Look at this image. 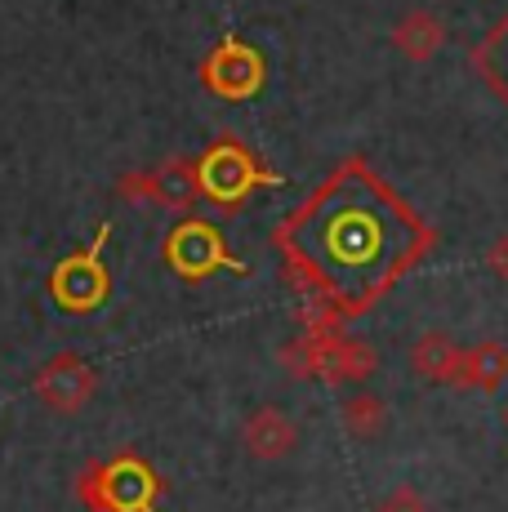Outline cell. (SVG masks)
<instances>
[{"label":"cell","instance_id":"cell-1","mask_svg":"<svg viewBox=\"0 0 508 512\" xmlns=\"http://www.w3.org/2000/svg\"><path fill=\"white\" fill-rule=\"evenodd\" d=\"M321 236H326V250L339 263L366 268V263L384 259L388 250V214L370 210V205H339V214H330Z\"/></svg>","mask_w":508,"mask_h":512},{"label":"cell","instance_id":"cell-2","mask_svg":"<svg viewBox=\"0 0 508 512\" xmlns=\"http://www.w3.org/2000/svg\"><path fill=\"white\" fill-rule=\"evenodd\" d=\"M94 388H99V374L90 370L85 357H76V352H58L32 379L36 401H41L45 410H54V415H81L94 401Z\"/></svg>","mask_w":508,"mask_h":512},{"label":"cell","instance_id":"cell-3","mask_svg":"<svg viewBox=\"0 0 508 512\" xmlns=\"http://www.w3.org/2000/svg\"><path fill=\"white\" fill-rule=\"evenodd\" d=\"M304 432L290 410L281 406H254L246 423H241V450L254 459V464H286L299 450Z\"/></svg>","mask_w":508,"mask_h":512},{"label":"cell","instance_id":"cell-4","mask_svg":"<svg viewBox=\"0 0 508 512\" xmlns=\"http://www.w3.org/2000/svg\"><path fill=\"white\" fill-rule=\"evenodd\" d=\"M103 241H107V223H103L99 241H94L90 250H85V254H72V259H63V263L54 268V299L63 303V308L90 312V308H99V303L107 299V268L99 263Z\"/></svg>","mask_w":508,"mask_h":512},{"label":"cell","instance_id":"cell-5","mask_svg":"<svg viewBox=\"0 0 508 512\" xmlns=\"http://www.w3.org/2000/svg\"><path fill=\"white\" fill-rule=\"evenodd\" d=\"M165 259H170V268H179L188 281H201L205 272H214V268L241 272V263L228 259V250H223L219 232L201 219H188L170 232V250H165Z\"/></svg>","mask_w":508,"mask_h":512},{"label":"cell","instance_id":"cell-6","mask_svg":"<svg viewBox=\"0 0 508 512\" xmlns=\"http://www.w3.org/2000/svg\"><path fill=\"white\" fill-rule=\"evenodd\" d=\"M205 85L223 98H250L263 85V58L254 54L246 41L228 36L214 45V54L205 58Z\"/></svg>","mask_w":508,"mask_h":512},{"label":"cell","instance_id":"cell-7","mask_svg":"<svg viewBox=\"0 0 508 512\" xmlns=\"http://www.w3.org/2000/svg\"><path fill=\"white\" fill-rule=\"evenodd\" d=\"M197 179H201L205 192L219 196V201H241V196H246L254 183H268V174L254 170V161H250L246 152H241L237 143H219V147H214V152L201 161Z\"/></svg>","mask_w":508,"mask_h":512},{"label":"cell","instance_id":"cell-8","mask_svg":"<svg viewBox=\"0 0 508 512\" xmlns=\"http://www.w3.org/2000/svg\"><path fill=\"white\" fill-rule=\"evenodd\" d=\"M410 366H415L419 379L428 383H446V388H459V374H464V348L446 334H424L410 348Z\"/></svg>","mask_w":508,"mask_h":512},{"label":"cell","instance_id":"cell-9","mask_svg":"<svg viewBox=\"0 0 508 512\" xmlns=\"http://www.w3.org/2000/svg\"><path fill=\"white\" fill-rule=\"evenodd\" d=\"M393 45L402 49L410 63H428L446 45V23L437 14H428V9H410L402 23L393 27Z\"/></svg>","mask_w":508,"mask_h":512},{"label":"cell","instance_id":"cell-10","mask_svg":"<svg viewBox=\"0 0 508 512\" xmlns=\"http://www.w3.org/2000/svg\"><path fill=\"white\" fill-rule=\"evenodd\" d=\"M379 357L370 343L361 339H339V334H330L326 343V366H321V379H335V383H366L370 374H375Z\"/></svg>","mask_w":508,"mask_h":512},{"label":"cell","instance_id":"cell-11","mask_svg":"<svg viewBox=\"0 0 508 512\" xmlns=\"http://www.w3.org/2000/svg\"><path fill=\"white\" fill-rule=\"evenodd\" d=\"M339 419H344V432L353 441H379L388 432V423H393V415H388L384 397L379 392H353V397H344V406H339Z\"/></svg>","mask_w":508,"mask_h":512},{"label":"cell","instance_id":"cell-12","mask_svg":"<svg viewBox=\"0 0 508 512\" xmlns=\"http://www.w3.org/2000/svg\"><path fill=\"white\" fill-rule=\"evenodd\" d=\"M504 379H508V348H500V343H477V348H464V374H459V388L495 392V388H504Z\"/></svg>","mask_w":508,"mask_h":512},{"label":"cell","instance_id":"cell-13","mask_svg":"<svg viewBox=\"0 0 508 512\" xmlns=\"http://www.w3.org/2000/svg\"><path fill=\"white\" fill-rule=\"evenodd\" d=\"M121 196L134 205H143V210H156L161 201V183H156V174H125L121 179Z\"/></svg>","mask_w":508,"mask_h":512},{"label":"cell","instance_id":"cell-14","mask_svg":"<svg viewBox=\"0 0 508 512\" xmlns=\"http://www.w3.org/2000/svg\"><path fill=\"white\" fill-rule=\"evenodd\" d=\"M375 512H428V504L415 486H393L375 499Z\"/></svg>","mask_w":508,"mask_h":512},{"label":"cell","instance_id":"cell-15","mask_svg":"<svg viewBox=\"0 0 508 512\" xmlns=\"http://www.w3.org/2000/svg\"><path fill=\"white\" fill-rule=\"evenodd\" d=\"M491 72H495V81L508 90V23H504L500 41H495V49H491Z\"/></svg>","mask_w":508,"mask_h":512},{"label":"cell","instance_id":"cell-16","mask_svg":"<svg viewBox=\"0 0 508 512\" xmlns=\"http://www.w3.org/2000/svg\"><path fill=\"white\" fill-rule=\"evenodd\" d=\"M486 268H491L500 281H508V236H500V241L486 250Z\"/></svg>","mask_w":508,"mask_h":512},{"label":"cell","instance_id":"cell-17","mask_svg":"<svg viewBox=\"0 0 508 512\" xmlns=\"http://www.w3.org/2000/svg\"><path fill=\"white\" fill-rule=\"evenodd\" d=\"M90 512H125V508H116V504H99V508H90Z\"/></svg>","mask_w":508,"mask_h":512}]
</instances>
